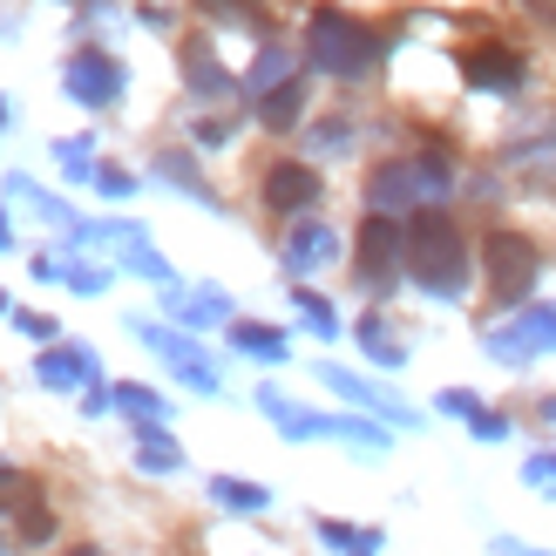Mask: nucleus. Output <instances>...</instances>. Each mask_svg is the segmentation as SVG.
<instances>
[{"label": "nucleus", "instance_id": "f257e3e1", "mask_svg": "<svg viewBox=\"0 0 556 556\" xmlns=\"http://www.w3.org/2000/svg\"><path fill=\"white\" fill-rule=\"evenodd\" d=\"M401 258H407V271L421 278L428 292H441V299L468 286V238H462L455 217L434 211V204H414L407 231H401Z\"/></svg>", "mask_w": 556, "mask_h": 556}, {"label": "nucleus", "instance_id": "f03ea898", "mask_svg": "<svg viewBox=\"0 0 556 556\" xmlns=\"http://www.w3.org/2000/svg\"><path fill=\"white\" fill-rule=\"evenodd\" d=\"M305 48H313V62L326 75H367L374 68V27L367 21H353L346 8H313V21H305Z\"/></svg>", "mask_w": 556, "mask_h": 556}, {"label": "nucleus", "instance_id": "7ed1b4c3", "mask_svg": "<svg viewBox=\"0 0 556 556\" xmlns=\"http://www.w3.org/2000/svg\"><path fill=\"white\" fill-rule=\"evenodd\" d=\"M482 265H489V292L503 299V305L536 286V244L522 238V231H495V238L482 244Z\"/></svg>", "mask_w": 556, "mask_h": 556}, {"label": "nucleus", "instance_id": "20e7f679", "mask_svg": "<svg viewBox=\"0 0 556 556\" xmlns=\"http://www.w3.org/2000/svg\"><path fill=\"white\" fill-rule=\"evenodd\" d=\"M448 184V170L441 163H387V170H374V184H367V204L374 211H407V204H421L428 190H441Z\"/></svg>", "mask_w": 556, "mask_h": 556}, {"label": "nucleus", "instance_id": "39448f33", "mask_svg": "<svg viewBox=\"0 0 556 556\" xmlns=\"http://www.w3.org/2000/svg\"><path fill=\"white\" fill-rule=\"evenodd\" d=\"M394 265H401V225L387 211H374L367 225H359V278L380 292L387 278H394Z\"/></svg>", "mask_w": 556, "mask_h": 556}, {"label": "nucleus", "instance_id": "423d86ee", "mask_svg": "<svg viewBox=\"0 0 556 556\" xmlns=\"http://www.w3.org/2000/svg\"><path fill=\"white\" fill-rule=\"evenodd\" d=\"M462 75L476 81V89H522V54L503 48V41H476V48H462Z\"/></svg>", "mask_w": 556, "mask_h": 556}, {"label": "nucleus", "instance_id": "0eeeda50", "mask_svg": "<svg viewBox=\"0 0 556 556\" xmlns=\"http://www.w3.org/2000/svg\"><path fill=\"white\" fill-rule=\"evenodd\" d=\"M313 204H319V177L305 170V163H271V170H265V211L299 217V211H313Z\"/></svg>", "mask_w": 556, "mask_h": 556}, {"label": "nucleus", "instance_id": "6e6552de", "mask_svg": "<svg viewBox=\"0 0 556 556\" xmlns=\"http://www.w3.org/2000/svg\"><path fill=\"white\" fill-rule=\"evenodd\" d=\"M68 89H75L81 102H96V109H102V102H116V96H123V68L109 62L102 48H81L75 62H68Z\"/></svg>", "mask_w": 556, "mask_h": 556}, {"label": "nucleus", "instance_id": "1a4fd4ad", "mask_svg": "<svg viewBox=\"0 0 556 556\" xmlns=\"http://www.w3.org/2000/svg\"><path fill=\"white\" fill-rule=\"evenodd\" d=\"M299 116H305V81H278V89L258 102V123L265 129H292Z\"/></svg>", "mask_w": 556, "mask_h": 556}, {"label": "nucleus", "instance_id": "9d476101", "mask_svg": "<svg viewBox=\"0 0 556 556\" xmlns=\"http://www.w3.org/2000/svg\"><path fill=\"white\" fill-rule=\"evenodd\" d=\"M184 68H190V81H198V89H211V96H225V89H231V75L204 54V41H190V48H184Z\"/></svg>", "mask_w": 556, "mask_h": 556}, {"label": "nucleus", "instance_id": "9b49d317", "mask_svg": "<svg viewBox=\"0 0 556 556\" xmlns=\"http://www.w3.org/2000/svg\"><path fill=\"white\" fill-rule=\"evenodd\" d=\"M204 14H217V21H244V27H258L265 21V0H198Z\"/></svg>", "mask_w": 556, "mask_h": 556}, {"label": "nucleus", "instance_id": "f8f14e48", "mask_svg": "<svg viewBox=\"0 0 556 556\" xmlns=\"http://www.w3.org/2000/svg\"><path fill=\"white\" fill-rule=\"evenodd\" d=\"M27 503H41V489L14 476V468H0V509H27Z\"/></svg>", "mask_w": 556, "mask_h": 556}, {"label": "nucleus", "instance_id": "ddd939ff", "mask_svg": "<svg viewBox=\"0 0 556 556\" xmlns=\"http://www.w3.org/2000/svg\"><path fill=\"white\" fill-rule=\"evenodd\" d=\"M292 258H326V231H299L292 238Z\"/></svg>", "mask_w": 556, "mask_h": 556}, {"label": "nucleus", "instance_id": "4468645a", "mask_svg": "<svg viewBox=\"0 0 556 556\" xmlns=\"http://www.w3.org/2000/svg\"><path fill=\"white\" fill-rule=\"evenodd\" d=\"M522 8H530V14H536L543 27H556V0H522Z\"/></svg>", "mask_w": 556, "mask_h": 556}, {"label": "nucleus", "instance_id": "2eb2a0df", "mask_svg": "<svg viewBox=\"0 0 556 556\" xmlns=\"http://www.w3.org/2000/svg\"><path fill=\"white\" fill-rule=\"evenodd\" d=\"M68 556H102V549H68Z\"/></svg>", "mask_w": 556, "mask_h": 556}]
</instances>
